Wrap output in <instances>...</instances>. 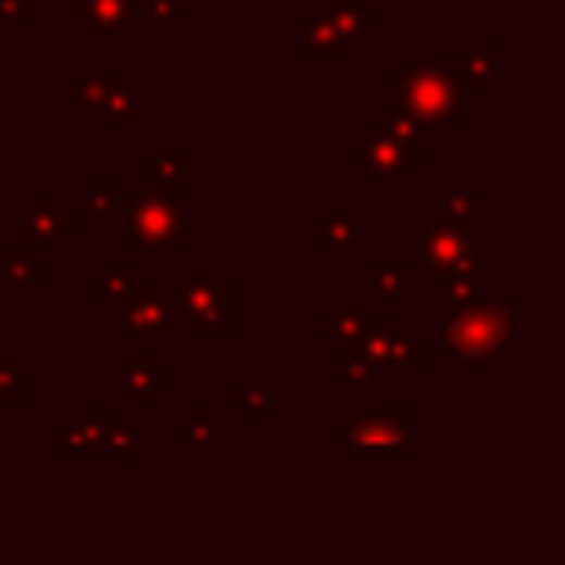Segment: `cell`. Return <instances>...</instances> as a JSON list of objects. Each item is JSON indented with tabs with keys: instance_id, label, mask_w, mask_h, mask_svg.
Instances as JSON below:
<instances>
[{
	"instance_id": "1",
	"label": "cell",
	"mask_w": 565,
	"mask_h": 565,
	"mask_svg": "<svg viewBox=\"0 0 565 565\" xmlns=\"http://www.w3.org/2000/svg\"><path fill=\"white\" fill-rule=\"evenodd\" d=\"M515 310L507 302H457L442 306V344L461 368H492L512 353Z\"/></svg>"
},
{
	"instance_id": "2",
	"label": "cell",
	"mask_w": 565,
	"mask_h": 565,
	"mask_svg": "<svg viewBox=\"0 0 565 565\" xmlns=\"http://www.w3.org/2000/svg\"><path fill=\"white\" fill-rule=\"evenodd\" d=\"M391 89V113H403L418 128H453L461 124V89L453 81V71L438 59L426 54H406L403 71L388 78Z\"/></svg>"
},
{
	"instance_id": "3",
	"label": "cell",
	"mask_w": 565,
	"mask_h": 565,
	"mask_svg": "<svg viewBox=\"0 0 565 565\" xmlns=\"http://www.w3.org/2000/svg\"><path fill=\"white\" fill-rule=\"evenodd\" d=\"M124 217V244L155 252V248H175L190 229V213L175 202V194L128 198L121 210Z\"/></svg>"
},
{
	"instance_id": "4",
	"label": "cell",
	"mask_w": 565,
	"mask_h": 565,
	"mask_svg": "<svg viewBox=\"0 0 565 565\" xmlns=\"http://www.w3.org/2000/svg\"><path fill=\"white\" fill-rule=\"evenodd\" d=\"M341 445L356 461H403L406 457V411L403 406H372L337 430Z\"/></svg>"
},
{
	"instance_id": "5",
	"label": "cell",
	"mask_w": 565,
	"mask_h": 565,
	"mask_svg": "<svg viewBox=\"0 0 565 565\" xmlns=\"http://www.w3.org/2000/svg\"><path fill=\"white\" fill-rule=\"evenodd\" d=\"M178 314L194 322L202 337H229L233 334V287L213 275L210 264L194 272V279L178 282L175 291Z\"/></svg>"
},
{
	"instance_id": "6",
	"label": "cell",
	"mask_w": 565,
	"mask_h": 565,
	"mask_svg": "<svg viewBox=\"0 0 565 565\" xmlns=\"http://www.w3.org/2000/svg\"><path fill=\"white\" fill-rule=\"evenodd\" d=\"M465 272H477V237L453 229L442 213H423V279L438 287Z\"/></svg>"
},
{
	"instance_id": "7",
	"label": "cell",
	"mask_w": 565,
	"mask_h": 565,
	"mask_svg": "<svg viewBox=\"0 0 565 565\" xmlns=\"http://www.w3.org/2000/svg\"><path fill=\"white\" fill-rule=\"evenodd\" d=\"M124 334L128 337H175L178 334V306L163 299L155 282H133L124 287Z\"/></svg>"
},
{
	"instance_id": "8",
	"label": "cell",
	"mask_w": 565,
	"mask_h": 565,
	"mask_svg": "<svg viewBox=\"0 0 565 565\" xmlns=\"http://www.w3.org/2000/svg\"><path fill=\"white\" fill-rule=\"evenodd\" d=\"M372 318H376V306H372V299H341L334 306V318H326L318 326L322 337H329L337 349V356L353 353V349H361L364 334H368Z\"/></svg>"
},
{
	"instance_id": "9",
	"label": "cell",
	"mask_w": 565,
	"mask_h": 565,
	"mask_svg": "<svg viewBox=\"0 0 565 565\" xmlns=\"http://www.w3.org/2000/svg\"><path fill=\"white\" fill-rule=\"evenodd\" d=\"M160 356L155 353H128L124 356V403L136 411H151L163 403V384H160Z\"/></svg>"
},
{
	"instance_id": "10",
	"label": "cell",
	"mask_w": 565,
	"mask_h": 565,
	"mask_svg": "<svg viewBox=\"0 0 565 565\" xmlns=\"http://www.w3.org/2000/svg\"><path fill=\"white\" fill-rule=\"evenodd\" d=\"M71 16L86 20L89 36H124L133 20H140L136 0H71Z\"/></svg>"
},
{
	"instance_id": "11",
	"label": "cell",
	"mask_w": 565,
	"mask_h": 565,
	"mask_svg": "<svg viewBox=\"0 0 565 565\" xmlns=\"http://www.w3.org/2000/svg\"><path fill=\"white\" fill-rule=\"evenodd\" d=\"M318 20L337 36L341 51L353 54L356 39H361L364 32H368V24H372V0H322Z\"/></svg>"
},
{
	"instance_id": "12",
	"label": "cell",
	"mask_w": 565,
	"mask_h": 565,
	"mask_svg": "<svg viewBox=\"0 0 565 565\" xmlns=\"http://www.w3.org/2000/svg\"><path fill=\"white\" fill-rule=\"evenodd\" d=\"M71 229H74V213H62L59 205H54L51 194H39V202L27 210L24 229H20V240L39 252V248H47V244H54L59 237H66Z\"/></svg>"
},
{
	"instance_id": "13",
	"label": "cell",
	"mask_w": 565,
	"mask_h": 565,
	"mask_svg": "<svg viewBox=\"0 0 565 565\" xmlns=\"http://www.w3.org/2000/svg\"><path fill=\"white\" fill-rule=\"evenodd\" d=\"M140 175L151 178V183H160L163 194H175V186L183 183V178L198 175V163L190 160V155H183L175 140H163L160 155H151V160L140 163Z\"/></svg>"
},
{
	"instance_id": "14",
	"label": "cell",
	"mask_w": 565,
	"mask_h": 565,
	"mask_svg": "<svg viewBox=\"0 0 565 565\" xmlns=\"http://www.w3.org/2000/svg\"><path fill=\"white\" fill-rule=\"evenodd\" d=\"M406 171V155L384 136H372L356 148L353 175L356 178H399Z\"/></svg>"
},
{
	"instance_id": "15",
	"label": "cell",
	"mask_w": 565,
	"mask_h": 565,
	"mask_svg": "<svg viewBox=\"0 0 565 565\" xmlns=\"http://www.w3.org/2000/svg\"><path fill=\"white\" fill-rule=\"evenodd\" d=\"M495 39L492 36H480L477 47L473 51H461L457 66H453V81H457V89L465 93V89H488L495 81Z\"/></svg>"
},
{
	"instance_id": "16",
	"label": "cell",
	"mask_w": 565,
	"mask_h": 565,
	"mask_svg": "<svg viewBox=\"0 0 565 565\" xmlns=\"http://www.w3.org/2000/svg\"><path fill=\"white\" fill-rule=\"evenodd\" d=\"M101 113H105L109 128H140L143 124V101L121 71H113V86H109Z\"/></svg>"
},
{
	"instance_id": "17",
	"label": "cell",
	"mask_w": 565,
	"mask_h": 565,
	"mask_svg": "<svg viewBox=\"0 0 565 565\" xmlns=\"http://www.w3.org/2000/svg\"><path fill=\"white\" fill-rule=\"evenodd\" d=\"M98 450V438L86 423H54L51 430V453L54 461H86Z\"/></svg>"
},
{
	"instance_id": "18",
	"label": "cell",
	"mask_w": 565,
	"mask_h": 565,
	"mask_svg": "<svg viewBox=\"0 0 565 565\" xmlns=\"http://www.w3.org/2000/svg\"><path fill=\"white\" fill-rule=\"evenodd\" d=\"M376 136L391 140L399 151L406 155V163H423L426 160V143H423V128L415 121H406L403 113H391L388 121L376 128Z\"/></svg>"
},
{
	"instance_id": "19",
	"label": "cell",
	"mask_w": 565,
	"mask_h": 565,
	"mask_svg": "<svg viewBox=\"0 0 565 565\" xmlns=\"http://www.w3.org/2000/svg\"><path fill=\"white\" fill-rule=\"evenodd\" d=\"M98 445H101V453H105L109 461H121V465H128V461H140L143 457V430H140V426H113V423H109L105 430H101Z\"/></svg>"
},
{
	"instance_id": "20",
	"label": "cell",
	"mask_w": 565,
	"mask_h": 565,
	"mask_svg": "<svg viewBox=\"0 0 565 565\" xmlns=\"http://www.w3.org/2000/svg\"><path fill=\"white\" fill-rule=\"evenodd\" d=\"M39 279V260H36V248L32 244H12L0 252V282H9V287H27V282Z\"/></svg>"
},
{
	"instance_id": "21",
	"label": "cell",
	"mask_w": 565,
	"mask_h": 565,
	"mask_svg": "<svg viewBox=\"0 0 565 565\" xmlns=\"http://www.w3.org/2000/svg\"><path fill=\"white\" fill-rule=\"evenodd\" d=\"M318 244L329 248V252H349L356 244V217L344 210L326 213L318 222Z\"/></svg>"
},
{
	"instance_id": "22",
	"label": "cell",
	"mask_w": 565,
	"mask_h": 565,
	"mask_svg": "<svg viewBox=\"0 0 565 565\" xmlns=\"http://www.w3.org/2000/svg\"><path fill=\"white\" fill-rule=\"evenodd\" d=\"M109 86H113V74H86V71L71 74V105L101 109Z\"/></svg>"
},
{
	"instance_id": "23",
	"label": "cell",
	"mask_w": 565,
	"mask_h": 565,
	"mask_svg": "<svg viewBox=\"0 0 565 565\" xmlns=\"http://www.w3.org/2000/svg\"><path fill=\"white\" fill-rule=\"evenodd\" d=\"M368 279H372V287H376V294H380V299H391V302H403L406 299V287H411V279H406V267L372 264L368 267Z\"/></svg>"
},
{
	"instance_id": "24",
	"label": "cell",
	"mask_w": 565,
	"mask_h": 565,
	"mask_svg": "<svg viewBox=\"0 0 565 565\" xmlns=\"http://www.w3.org/2000/svg\"><path fill=\"white\" fill-rule=\"evenodd\" d=\"M299 36H302V51H326V54H337V59H344V51H341V43H337V36L329 32L326 24H322L318 16L302 20Z\"/></svg>"
},
{
	"instance_id": "25",
	"label": "cell",
	"mask_w": 565,
	"mask_h": 565,
	"mask_svg": "<svg viewBox=\"0 0 565 565\" xmlns=\"http://www.w3.org/2000/svg\"><path fill=\"white\" fill-rule=\"evenodd\" d=\"M372 376H376V368H372V361L361 353V349H353V353L341 356V388H353V391H364L372 384Z\"/></svg>"
},
{
	"instance_id": "26",
	"label": "cell",
	"mask_w": 565,
	"mask_h": 565,
	"mask_svg": "<svg viewBox=\"0 0 565 565\" xmlns=\"http://www.w3.org/2000/svg\"><path fill=\"white\" fill-rule=\"evenodd\" d=\"M442 217L453 225V229L468 233V237H477V233H480V213H477V202H473V198H461V194L450 198Z\"/></svg>"
},
{
	"instance_id": "27",
	"label": "cell",
	"mask_w": 565,
	"mask_h": 565,
	"mask_svg": "<svg viewBox=\"0 0 565 565\" xmlns=\"http://www.w3.org/2000/svg\"><path fill=\"white\" fill-rule=\"evenodd\" d=\"M20 388H24V380H20V356L0 353V406L4 411H12L20 403Z\"/></svg>"
},
{
	"instance_id": "28",
	"label": "cell",
	"mask_w": 565,
	"mask_h": 565,
	"mask_svg": "<svg viewBox=\"0 0 565 565\" xmlns=\"http://www.w3.org/2000/svg\"><path fill=\"white\" fill-rule=\"evenodd\" d=\"M229 406L244 411V418L252 426H264L267 423V395L260 388H233L229 391Z\"/></svg>"
},
{
	"instance_id": "29",
	"label": "cell",
	"mask_w": 565,
	"mask_h": 565,
	"mask_svg": "<svg viewBox=\"0 0 565 565\" xmlns=\"http://www.w3.org/2000/svg\"><path fill=\"white\" fill-rule=\"evenodd\" d=\"M426 368V337H395V372H423Z\"/></svg>"
},
{
	"instance_id": "30",
	"label": "cell",
	"mask_w": 565,
	"mask_h": 565,
	"mask_svg": "<svg viewBox=\"0 0 565 565\" xmlns=\"http://www.w3.org/2000/svg\"><path fill=\"white\" fill-rule=\"evenodd\" d=\"M124 202H128V198H124V194H113V186H109L105 175H93V178H89V198H86V205H89L93 213H121Z\"/></svg>"
},
{
	"instance_id": "31",
	"label": "cell",
	"mask_w": 565,
	"mask_h": 565,
	"mask_svg": "<svg viewBox=\"0 0 565 565\" xmlns=\"http://www.w3.org/2000/svg\"><path fill=\"white\" fill-rule=\"evenodd\" d=\"M477 279H480V272H465V275H453V279L438 282V287H442V306H457V302L477 299Z\"/></svg>"
},
{
	"instance_id": "32",
	"label": "cell",
	"mask_w": 565,
	"mask_h": 565,
	"mask_svg": "<svg viewBox=\"0 0 565 565\" xmlns=\"http://www.w3.org/2000/svg\"><path fill=\"white\" fill-rule=\"evenodd\" d=\"M124 287H128V275H124L121 264H113L105 275H101L93 287H89V299L93 302H113V299H124Z\"/></svg>"
},
{
	"instance_id": "33",
	"label": "cell",
	"mask_w": 565,
	"mask_h": 565,
	"mask_svg": "<svg viewBox=\"0 0 565 565\" xmlns=\"http://www.w3.org/2000/svg\"><path fill=\"white\" fill-rule=\"evenodd\" d=\"M213 438V406H194V415L186 418L183 442L186 445H205Z\"/></svg>"
},
{
	"instance_id": "34",
	"label": "cell",
	"mask_w": 565,
	"mask_h": 565,
	"mask_svg": "<svg viewBox=\"0 0 565 565\" xmlns=\"http://www.w3.org/2000/svg\"><path fill=\"white\" fill-rule=\"evenodd\" d=\"M140 4V16L160 20V24H175L178 20V0H136Z\"/></svg>"
},
{
	"instance_id": "35",
	"label": "cell",
	"mask_w": 565,
	"mask_h": 565,
	"mask_svg": "<svg viewBox=\"0 0 565 565\" xmlns=\"http://www.w3.org/2000/svg\"><path fill=\"white\" fill-rule=\"evenodd\" d=\"M39 4L36 0H0V20H36Z\"/></svg>"
},
{
	"instance_id": "36",
	"label": "cell",
	"mask_w": 565,
	"mask_h": 565,
	"mask_svg": "<svg viewBox=\"0 0 565 565\" xmlns=\"http://www.w3.org/2000/svg\"><path fill=\"white\" fill-rule=\"evenodd\" d=\"M113 423V418H109V406H89V430H93V438H101V430H105V426Z\"/></svg>"
},
{
	"instance_id": "37",
	"label": "cell",
	"mask_w": 565,
	"mask_h": 565,
	"mask_svg": "<svg viewBox=\"0 0 565 565\" xmlns=\"http://www.w3.org/2000/svg\"><path fill=\"white\" fill-rule=\"evenodd\" d=\"M0 423H4V406H0Z\"/></svg>"
},
{
	"instance_id": "38",
	"label": "cell",
	"mask_w": 565,
	"mask_h": 565,
	"mask_svg": "<svg viewBox=\"0 0 565 565\" xmlns=\"http://www.w3.org/2000/svg\"><path fill=\"white\" fill-rule=\"evenodd\" d=\"M0 86H4V78H0Z\"/></svg>"
}]
</instances>
